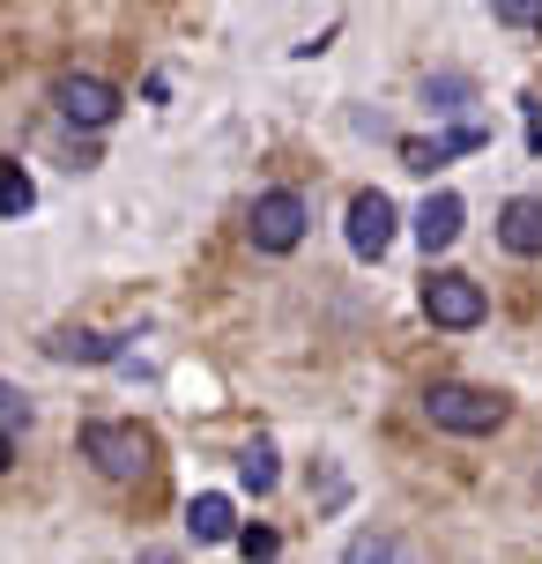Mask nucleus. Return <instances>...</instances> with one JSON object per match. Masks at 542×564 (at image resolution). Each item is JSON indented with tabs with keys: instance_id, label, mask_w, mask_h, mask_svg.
<instances>
[{
	"instance_id": "1",
	"label": "nucleus",
	"mask_w": 542,
	"mask_h": 564,
	"mask_svg": "<svg viewBox=\"0 0 542 564\" xmlns=\"http://www.w3.org/2000/svg\"><path fill=\"white\" fill-rule=\"evenodd\" d=\"M424 416L454 438H490L506 423V401L490 387H468V379H438V387H424Z\"/></svg>"
},
{
	"instance_id": "2",
	"label": "nucleus",
	"mask_w": 542,
	"mask_h": 564,
	"mask_svg": "<svg viewBox=\"0 0 542 564\" xmlns=\"http://www.w3.org/2000/svg\"><path fill=\"white\" fill-rule=\"evenodd\" d=\"M83 453L97 460V476L105 482H142L149 476V431L142 423H89L83 431Z\"/></svg>"
},
{
	"instance_id": "3",
	"label": "nucleus",
	"mask_w": 542,
	"mask_h": 564,
	"mask_svg": "<svg viewBox=\"0 0 542 564\" xmlns=\"http://www.w3.org/2000/svg\"><path fill=\"white\" fill-rule=\"evenodd\" d=\"M484 312H490V297H484L476 275H454V268H431L424 275V319L431 327H484Z\"/></svg>"
},
{
	"instance_id": "4",
	"label": "nucleus",
	"mask_w": 542,
	"mask_h": 564,
	"mask_svg": "<svg viewBox=\"0 0 542 564\" xmlns=\"http://www.w3.org/2000/svg\"><path fill=\"white\" fill-rule=\"evenodd\" d=\"M246 238H253L260 253H297V238H305V200L290 194V186H268L253 200V216H246Z\"/></svg>"
},
{
	"instance_id": "5",
	"label": "nucleus",
	"mask_w": 542,
	"mask_h": 564,
	"mask_svg": "<svg viewBox=\"0 0 542 564\" xmlns=\"http://www.w3.org/2000/svg\"><path fill=\"white\" fill-rule=\"evenodd\" d=\"M53 105H59V119H67V127H112L127 97H119L105 75H59V83H53Z\"/></svg>"
},
{
	"instance_id": "6",
	"label": "nucleus",
	"mask_w": 542,
	"mask_h": 564,
	"mask_svg": "<svg viewBox=\"0 0 542 564\" xmlns=\"http://www.w3.org/2000/svg\"><path fill=\"white\" fill-rule=\"evenodd\" d=\"M387 246H394V200L371 186V194L349 200V253H357V260H379Z\"/></svg>"
},
{
	"instance_id": "7",
	"label": "nucleus",
	"mask_w": 542,
	"mask_h": 564,
	"mask_svg": "<svg viewBox=\"0 0 542 564\" xmlns=\"http://www.w3.org/2000/svg\"><path fill=\"white\" fill-rule=\"evenodd\" d=\"M484 141H490L484 127H454V134H438V141H401V164H409V171H424V178H431V171L446 164V156H476Z\"/></svg>"
},
{
	"instance_id": "8",
	"label": "nucleus",
	"mask_w": 542,
	"mask_h": 564,
	"mask_svg": "<svg viewBox=\"0 0 542 564\" xmlns=\"http://www.w3.org/2000/svg\"><path fill=\"white\" fill-rule=\"evenodd\" d=\"M460 224H468L460 194H431L424 208H416V246H424V253H446V246L460 238Z\"/></svg>"
},
{
	"instance_id": "9",
	"label": "nucleus",
	"mask_w": 542,
	"mask_h": 564,
	"mask_svg": "<svg viewBox=\"0 0 542 564\" xmlns=\"http://www.w3.org/2000/svg\"><path fill=\"white\" fill-rule=\"evenodd\" d=\"M498 246H506V253H520V260H535L542 253V200H506V208H498Z\"/></svg>"
},
{
	"instance_id": "10",
	"label": "nucleus",
	"mask_w": 542,
	"mask_h": 564,
	"mask_svg": "<svg viewBox=\"0 0 542 564\" xmlns=\"http://www.w3.org/2000/svg\"><path fill=\"white\" fill-rule=\"evenodd\" d=\"M119 341H127V335H89V327H59V335L45 341V349H53L59 365H112V357H119Z\"/></svg>"
},
{
	"instance_id": "11",
	"label": "nucleus",
	"mask_w": 542,
	"mask_h": 564,
	"mask_svg": "<svg viewBox=\"0 0 542 564\" xmlns=\"http://www.w3.org/2000/svg\"><path fill=\"white\" fill-rule=\"evenodd\" d=\"M186 528H194V542H230L238 535V512H230L224 490H200L194 506H186Z\"/></svg>"
},
{
	"instance_id": "12",
	"label": "nucleus",
	"mask_w": 542,
	"mask_h": 564,
	"mask_svg": "<svg viewBox=\"0 0 542 564\" xmlns=\"http://www.w3.org/2000/svg\"><path fill=\"white\" fill-rule=\"evenodd\" d=\"M37 208V186H30V171L15 156H0V216H30Z\"/></svg>"
},
{
	"instance_id": "13",
	"label": "nucleus",
	"mask_w": 542,
	"mask_h": 564,
	"mask_svg": "<svg viewBox=\"0 0 542 564\" xmlns=\"http://www.w3.org/2000/svg\"><path fill=\"white\" fill-rule=\"evenodd\" d=\"M238 482H246L253 498H268V490H275V446H268V438H253V446L238 453Z\"/></svg>"
},
{
	"instance_id": "14",
	"label": "nucleus",
	"mask_w": 542,
	"mask_h": 564,
	"mask_svg": "<svg viewBox=\"0 0 542 564\" xmlns=\"http://www.w3.org/2000/svg\"><path fill=\"white\" fill-rule=\"evenodd\" d=\"M424 105H431V112H460V105H468V75H431Z\"/></svg>"
},
{
	"instance_id": "15",
	"label": "nucleus",
	"mask_w": 542,
	"mask_h": 564,
	"mask_svg": "<svg viewBox=\"0 0 542 564\" xmlns=\"http://www.w3.org/2000/svg\"><path fill=\"white\" fill-rule=\"evenodd\" d=\"M490 15L513 30H542V0H490Z\"/></svg>"
},
{
	"instance_id": "16",
	"label": "nucleus",
	"mask_w": 542,
	"mask_h": 564,
	"mask_svg": "<svg viewBox=\"0 0 542 564\" xmlns=\"http://www.w3.org/2000/svg\"><path fill=\"white\" fill-rule=\"evenodd\" d=\"M238 550H246V557H275L283 535H275V528H238Z\"/></svg>"
},
{
	"instance_id": "17",
	"label": "nucleus",
	"mask_w": 542,
	"mask_h": 564,
	"mask_svg": "<svg viewBox=\"0 0 542 564\" xmlns=\"http://www.w3.org/2000/svg\"><path fill=\"white\" fill-rule=\"evenodd\" d=\"M8 423L23 431V423H30V401H23V387H8V379H0V431H8Z\"/></svg>"
},
{
	"instance_id": "18",
	"label": "nucleus",
	"mask_w": 542,
	"mask_h": 564,
	"mask_svg": "<svg viewBox=\"0 0 542 564\" xmlns=\"http://www.w3.org/2000/svg\"><path fill=\"white\" fill-rule=\"evenodd\" d=\"M365 557H401V542L394 535H357L349 542V564H365Z\"/></svg>"
},
{
	"instance_id": "19",
	"label": "nucleus",
	"mask_w": 542,
	"mask_h": 564,
	"mask_svg": "<svg viewBox=\"0 0 542 564\" xmlns=\"http://www.w3.org/2000/svg\"><path fill=\"white\" fill-rule=\"evenodd\" d=\"M8 460H15V446H8V431H0V468H8Z\"/></svg>"
},
{
	"instance_id": "20",
	"label": "nucleus",
	"mask_w": 542,
	"mask_h": 564,
	"mask_svg": "<svg viewBox=\"0 0 542 564\" xmlns=\"http://www.w3.org/2000/svg\"><path fill=\"white\" fill-rule=\"evenodd\" d=\"M528 149H535V156H542V127H535V134H528Z\"/></svg>"
}]
</instances>
